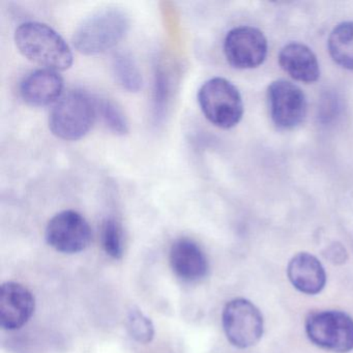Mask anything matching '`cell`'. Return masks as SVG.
I'll return each mask as SVG.
<instances>
[{
  "label": "cell",
  "mask_w": 353,
  "mask_h": 353,
  "mask_svg": "<svg viewBox=\"0 0 353 353\" xmlns=\"http://www.w3.org/2000/svg\"><path fill=\"white\" fill-rule=\"evenodd\" d=\"M281 68L296 81L313 83L320 76L319 63L313 51L301 43H290L279 54Z\"/></svg>",
  "instance_id": "14"
},
{
  "label": "cell",
  "mask_w": 353,
  "mask_h": 353,
  "mask_svg": "<svg viewBox=\"0 0 353 353\" xmlns=\"http://www.w3.org/2000/svg\"><path fill=\"white\" fill-rule=\"evenodd\" d=\"M102 245L105 253L114 259H121L123 254V234L121 224L114 218L104 221L102 226Z\"/></svg>",
  "instance_id": "20"
},
{
  "label": "cell",
  "mask_w": 353,
  "mask_h": 353,
  "mask_svg": "<svg viewBox=\"0 0 353 353\" xmlns=\"http://www.w3.org/2000/svg\"><path fill=\"white\" fill-rule=\"evenodd\" d=\"M36 309V299L30 289L16 282L1 286L0 322L6 330H16L26 325Z\"/></svg>",
  "instance_id": "10"
},
{
  "label": "cell",
  "mask_w": 353,
  "mask_h": 353,
  "mask_svg": "<svg viewBox=\"0 0 353 353\" xmlns=\"http://www.w3.org/2000/svg\"><path fill=\"white\" fill-rule=\"evenodd\" d=\"M268 41L257 28L239 26L227 34L224 53L231 67L239 70L254 69L265 61Z\"/></svg>",
  "instance_id": "8"
},
{
  "label": "cell",
  "mask_w": 353,
  "mask_h": 353,
  "mask_svg": "<svg viewBox=\"0 0 353 353\" xmlns=\"http://www.w3.org/2000/svg\"><path fill=\"white\" fill-rule=\"evenodd\" d=\"M112 71L117 83L129 92L142 88L143 78L134 57L129 52H117L113 57Z\"/></svg>",
  "instance_id": "16"
},
{
  "label": "cell",
  "mask_w": 353,
  "mask_h": 353,
  "mask_svg": "<svg viewBox=\"0 0 353 353\" xmlns=\"http://www.w3.org/2000/svg\"><path fill=\"white\" fill-rule=\"evenodd\" d=\"M328 51L336 65L353 71V22L339 24L332 30Z\"/></svg>",
  "instance_id": "15"
},
{
  "label": "cell",
  "mask_w": 353,
  "mask_h": 353,
  "mask_svg": "<svg viewBox=\"0 0 353 353\" xmlns=\"http://www.w3.org/2000/svg\"><path fill=\"white\" fill-rule=\"evenodd\" d=\"M324 257L334 265H341L348 259L346 249L340 243H332L324 251Z\"/></svg>",
  "instance_id": "21"
},
{
  "label": "cell",
  "mask_w": 353,
  "mask_h": 353,
  "mask_svg": "<svg viewBox=\"0 0 353 353\" xmlns=\"http://www.w3.org/2000/svg\"><path fill=\"white\" fill-rule=\"evenodd\" d=\"M128 14L119 8H106L86 18L74 32L72 42L78 52L88 57L114 48L130 30Z\"/></svg>",
  "instance_id": "2"
},
{
  "label": "cell",
  "mask_w": 353,
  "mask_h": 353,
  "mask_svg": "<svg viewBox=\"0 0 353 353\" xmlns=\"http://www.w3.org/2000/svg\"><path fill=\"white\" fill-rule=\"evenodd\" d=\"M305 332L320 348L336 353L353 350V319L344 312L311 314L305 320Z\"/></svg>",
  "instance_id": "5"
},
{
  "label": "cell",
  "mask_w": 353,
  "mask_h": 353,
  "mask_svg": "<svg viewBox=\"0 0 353 353\" xmlns=\"http://www.w3.org/2000/svg\"><path fill=\"white\" fill-rule=\"evenodd\" d=\"M47 243L57 252L76 254L84 251L92 239L90 224L75 210H63L55 214L46 227Z\"/></svg>",
  "instance_id": "7"
},
{
  "label": "cell",
  "mask_w": 353,
  "mask_h": 353,
  "mask_svg": "<svg viewBox=\"0 0 353 353\" xmlns=\"http://www.w3.org/2000/svg\"><path fill=\"white\" fill-rule=\"evenodd\" d=\"M98 110L109 130L117 135L129 133L130 125L123 109L111 100L98 102Z\"/></svg>",
  "instance_id": "18"
},
{
  "label": "cell",
  "mask_w": 353,
  "mask_h": 353,
  "mask_svg": "<svg viewBox=\"0 0 353 353\" xmlns=\"http://www.w3.org/2000/svg\"><path fill=\"white\" fill-rule=\"evenodd\" d=\"M98 102L88 92L70 90L63 94L49 115V129L65 141H76L88 135L96 123Z\"/></svg>",
  "instance_id": "3"
},
{
  "label": "cell",
  "mask_w": 353,
  "mask_h": 353,
  "mask_svg": "<svg viewBox=\"0 0 353 353\" xmlns=\"http://www.w3.org/2000/svg\"><path fill=\"white\" fill-rule=\"evenodd\" d=\"M19 90L22 100L30 106H48L63 97V79L53 70H36L22 79Z\"/></svg>",
  "instance_id": "11"
},
{
  "label": "cell",
  "mask_w": 353,
  "mask_h": 353,
  "mask_svg": "<svg viewBox=\"0 0 353 353\" xmlns=\"http://www.w3.org/2000/svg\"><path fill=\"white\" fill-rule=\"evenodd\" d=\"M171 97V84L168 74L162 65L156 68L154 92H152V117L157 123L165 119Z\"/></svg>",
  "instance_id": "17"
},
{
  "label": "cell",
  "mask_w": 353,
  "mask_h": 353,
  "mask_svg": "<svg viewBox=\"0 0 353 353\" xmlns=\"http://www.w3.org/2000/svg\"><path fill=\"white\" fill-rule=\"evenodd\" d=\"M14 39L19 52L44 69L65 71L73 65V53L69 44L47 24L24 22L18 26Z\"/></svg>",
  "instance_id": "1"
},
{
  "label": "cell",
  "mask_w": 353,
  "mask_h": 353,
  "mask_svg": "<svg viewBox=\"0 0 353 353\" xmlns=\"http://www.w3.org/2000/svg\"><path fill=\"white\" fill-rule=\"evenodd\" d=\"M222 323L226 338L237 348L254 346L263 334L261 312L252 301L241 297L226 303L223 310Z\"/></svg>",
  "instance_id": "6"
},
{
  "label": "cell",
  "mask_w": 353,
  "mask_h": 353,
  "mask_svg": "<svg viewBox=\"0 0 353 353\" xmlns=\"http://www.w3.org/2000/svg\"><path fill=\"white\" fill-rule=\"evenodd\" d=\"M287 276L294 288L307 295L318 294L326 284L323 265L315 256L307 252H301L291 258Z\"/></svg>",
  "instance_id": "13"
},
{
  "label": "cell",
  "mask_w": 353,
  "mask_h": 353,
  "mask_svg": "<svg viewBox=\"0 0 353 353\" xmlns=\"http://www.w3.org/2000/svg\"><path fill=\"white\" fill-rule=\"evenodd\" d=\"M173 272L185 282L201 280L208 272V261L201 248L190 239H179L171 245Z\"/></svg>",
  "instance_id": "12"
},
{
  "label": "cell",
  "mask_w": 353,
  "mask_h": 353,
  "mask_svg": "<svg viewBox=\"0 0 353 353\" xmlns=\"http://www.w3.org/2000/svg\"><path fill=\"white\" fill-rule=\"evenodd\" d=\"M127 326L132 338L140 344H148L154 339V323L138 307H132L128 313Z\"/></svg>",
  "instance_id": "19"
},
{
  "label": "cell",
  "mask_w": 353,
  "mask_h": 353,
  "mask_svg": "<svg viewBox=\"0 0 353 353\" xmlns=\"http://www.w3.org/2000/svg\"><path fill=\"white\" fill-rule=\"evenodd\" d=\"M270 117L281 130H292L305 119L307 100L303 90L286 80L272 82L268 88Z\"/></svg>",
  "instance_id": "9"
},
{
  "label": "cell",
  "mask_w": 353,
  "mask_h": 353,
  "mask_svg": "<svg viewBox=\"0 0 353 353\" xmlns=\"http://www.w3.org/2000/svg\"><path fill=\"white\" fill-rule=\"evenodd\" d=\"M197 97L204 117L216 127L231 129L241 121L243 99L236 86L225 78L214 77L204 82Z\"/></svg>",
  "instance_id": "4"
}]
</instances>
